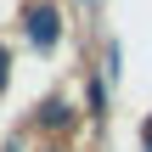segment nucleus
I'll return each instance as SVG.
<instances>
[{
  "instance_id": "1",
  "label": "nucleus",
  "mask_w": 152,
  "mask_h": 152,
  "mask_svg": "<svg viewBox=\"0 0 152 152\" xmlns=\"http://www.w3.org/2000/svg\"><path fill=\"white\" fill-rule=\"evenodd\" d=\"M23 23H28V39H34L39 51H51V45H56V6H51V0H28Z\"/></svg>"
},
{
  "instance_id": "3",
  "label": "nucleus",
  "mask_w": 152,
  "mask_h": 152,
  "mask_svg": "<svg viewBox=\"0 0 152 152\" xmlns=\"http://www.w3.org/2000/svg\"><path fill=\"white\" fill-rule=\"evenodd\" d=\"M6 62H11V56H6V45H0V85H6Z\"/></svg>"
},
{
  "instance_id": "4",
  "label": "nucleus",
  "mask_w": 152,
  "mask_h": 152,
  "mask_svg": "<svg viewBox=\"0 0 152 152\" xmlns=\"http://www.w3.org/2000/svg\"><path fill=\"white\" fill-rule=\"evenodd\" d=\"M147 152H152V118H147Z\"/></svg>"
},
{
  "instance_id": "2",
  "label": "nucleus",
  "mask_w": 152,
  "mask_h": 152,
  "mask_svg": "<svg viewBox=\"0 0 152 152\" xmlns=\"http://www.w3.org/2000/svg\"><path fill=\"white\" fill-rule=\"evenodd\" d=\"M45 124H51V130H62V124H73V107H62V102H51V107H45Z\"/></svg>"
}]
</instances>
